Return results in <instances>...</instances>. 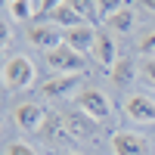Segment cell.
<instances>
[{"label":"cell","instance_id":"1","mask_svg":"<svg viewBox=\"0 0 155 155\" xmlns=\"http://www.w3.org/2000/svg\"><path fill=\"white\" fill-rule=\"evenodd\" d=\"M3 84L6 90H25L34 84V62L28 56H9L3 65Z\"/></svg>","mask_w":155,"mask_h":155},{"label":"cell","instance_id":"2","mask_svg":"<svg viewBox=\"0 0 155 155\" xmlns=\"http://www.w3.org/2000/svg\"><path fill=\"white\" fill-rule=\"evenodd\" d=\"M47 65H50L53 74H81L87 68V62H84V53H78V50L62 44V47L47 53Z\"/></svg>","mask_w":155,"mask_h":155},{"label":"cell","instance_id":"3","mask_svg":"<svg viewBox=\"0 0 155 155\" xmlns=\"http://www.w3.org/2000/svg\"><path fill=\"white\" fill-rule=\"evenodd\" d=\"M44 118H47V109L41 102H19V106L12 109V124H16L19 130H25V134H41Z\"/></svg>","mask_w":155,"mask_h":155},{"label":"cell","instance_id":"4","mask_svg":"<svg viewBox=\"0 0 155 155\" xmlns=\"http://www.w3.org/2000/svg\"><path fill=\"white\" fill-rule=\"evenodd\" d=\"M78 109H81L84 115H90L93 121H106L112 115V102H109V96H102L99 90L87 87V90L78 93Z\"/></svg>","mask_w":155,"mask_h":155},{"label":"cell","instance_id":"5","mask_svg":"<svg viewBox=\"0 0 155 155\" xmlns=\"http://www.w3.org/2000/svg\"><path fill=\"white\" fill-rule=\"evenodd\" d=\"M62 124H65V137H71V140H90L96 134V127H99V121H93L81 109L62 112Z\"/></svg>","mask_w":155,"mask_h":155},{"label":"cell","instance_id":"6","mask_svg":"<svg viewBox=\"0 0 155 155\" xmlns=\"http://www.w3.org/2000/svg\"><path fill=\"white\" fill-rule=\"evenodd\" d=\"M124 115L137 124H155V99L149 93H130L124 99Z\"/></svg>","mask_w":155,"mask_h":155},{"label":"cell","instance_id":"7","mask_svg":"<svg viewBox=\"0 0 155 155\" xmlns=\"http://www.w3.org/2000/svg\"><path fill=\"white\" fill-rule=\"evenodd\" d=\"M112 152L115 155H149V140L137 130H115L112 134Z\"/></svg>","mask_w":155,"mask_h":155},{"label":"cell","instance_id":"8","mask_svg":"<svg viewBox=\"0 0 155 155\" xmlns=\"http://www.w3.org/2000/svg\"><path fill=\"white\" fill-rule=\"evenodd\" d=\"M25 37H28V44H34L37 50H44V53H50V50H56L65 44V37H62V31L56 28V25H28V31H25Z\"/></svg>","mask_w":155,"mask_h":155},{"label":"cell","instance_id":"9","mask_svg":"<svg viewBox=\"0 0 155 155\" xmlns=\"http://www.w3.org/2000/svg\"><path fill=\"white\" fill-rule=\"evenodd\" d=\"M78 84H81V81H78V74H53L50 81L41 84V93H44L47 99H62V96H71Z\"/></svg>","mask_w":155,"mask_h":155},{"label":"cell","instance_id":"10","mask_svg":"<svg viewBox=\"0 0 155 155\" xmlns=\"http://www.w3.org/2000/svg\"><path fill=\"white\" fill-rule=\"evenodd\" d=\"M62 37H65V47L78 50V53H87V50H93L96 47V31H93V25H78V28H68V31H62Z\"/></svg>","mask_w":155,"mask_h":155},{"label":"cell","instance_id":"11","mask_svg":"<svg viewBox=\"0 0 155 155\" xmlns=\"http://www.w3.org/2000/svg\"><path fill=\"white\" fill-rule=\"evenodd\" d=\"M47 22L56 25V28H65V31H68V28H78V25H90V22H84V16L68 3V0H65V3H59L56 9H50V12H47Z\"/></svg>","mask_w":155,"mask_h":155},{"label":"cell","instance_id":"12","mask_svg":"<svg viewBox=\"0 0 155 155\" xmlns=\"http://www.w3.org/2000/svg\"><path fill=\"white\" fill-rule=\"evenodd\" d=\"M109 78H112V84L115 87H130L134 84V78H137V62L134 59H118L115 65L109 68Z\"/></svg>","mask_w":155,"mask_h":155},{"label":"cell","instance_id":"13","mask_svg":"<svg viewBox=\"0 0 155 155\" xmlns=\"http://www.w3.org/2000/svg\"><path fill=\"white\" fill-rule=\"evenodd\" d=\"M93 56H96V62H102L106 68H112L115 62H118V53H115V37H112V34H99V37H96Z\"/></svg>","mask_w":155,"mask_h":155},{"label":"cell","instance_id":"14","mask_svg":"<svg viewBox=\"0 0 155 155\" xmlns=\"http://www.w3.org/2000/svg\"><path fill=\"white\" fill-rule=\"evenodd\" d=\"M41 137H44V140H59V137H65L62 112H47V118H44V127H41Z\"/></svg>","mask_w":155,"mask_h":155},{"label":"cell","instance_id":"15","mask_svg":"<svg viewBox=\"0 0 155 155\" xmlns=\"http://www.w3.org/2000/svg\"><path fill=\"white\" fill-rule=\"evenodd\" d=\"M134 22H137V19H134V12L124 6L121 12H115L112 19H106V28H109V31H115V34H127V31L134 28Z\"/></svg>","mask_w":155,"mask_h":155},{"label":"cell","instance_id":"16","mask_svg":"<svg viewBox=\"0 0 155 155\" xmlns=\"http://www.w3.org/2000/svg\"><path fill=\"white\" fill-rule=\"evenodd\" d=\"M6 6H9V16L16 22H25L28 16H37V3L34 0H12V3H6Z\"/></svg>","mask_w":155,"mask_h":155},{"label":"cell","instance_id":"17","mask_svg":"<svg viewBox=\"0 0 155 155\" xmlns=\"http://www.w3.org/2000/svg\"><path fill=\"white\" fill-rule=\"evenodd\" d=\"M68 3L84 16V22H90V25H93V22H102V19H99V6H96V0H68Z\"/></svg>","mask_w":155,"mask_h":155},{"label":"cell","instance_id":"18","mask_svg":"<svg viewBox=\"0 0 155 155\" xmlns=\"http://www.w3.org/2000/svg\"><path fill=\"white\" fill-rule=\"evenodd\" d=\"M96 6H99V19L106 22V19L115 16V12L124 9V0H96Z\"/></svg>","mask_w":155,"mask_h":155},{"label":"cell","instance_id":"19","mask_svg":"<svg viewBox=\"0 0 155 155\" xmlns=\"http://www.w3.org/2000/svg\"><path fill=\"white\" fill-rule=\"evenodd\" d=\"M137 50H140V56L155 59V31H146L143 37H140V41H137Z\"/></svg>","mask_w":155,"mask_h":155},{"label":"cell","instance_id":"20","mask_svg":"<svg viewBox=\"0 0 155 155\" xmlns=\"http://www.w3.org/2000/svg\"><path fill=\"white\" fill-rule=\"evenodd\" d=\"M6 155H41V152L31 149L28 143H22V140H12V143H6Z\"/></svg>","mask_w":155,"mask_h":155},{"label":"cell","instance_id":"21","mask_svg":"<svg viewBox=\"0 0 155 155\" xmlns=\"http://www.w3.org/2000/svg\"><path fill=\"white\" fill-rule=\"evenodd\" d=\"M140 74H143V81H149L155 87V59H146L143 65H140Z\"/></svg>","mask_w":155,"mask_h":155},{"label":"cell","instance_id":"22","mask_svg":"<svg viewBox=\"0 0 155 155\" xmlns=\"http://www.w3.org/2000/svg\"><path fill=\"white\" fill-rule=\"evenodd\" d=\"M137 6L143 12H155V0H137Z\"/></svg>","mask_w":155,"mask_h":155},{"label":"cell","instance_id":"23","mask_svg":"<svg viewBox=\"0 0 155 155\" xmlns=\"http://www.w3.org/2000/svg\"><path fill=\"white\" fill-rule=\"evenodd\" d=\"M65 155H81V152H65Z\"/></svg>","mask_w":155,"mask_h":155},{"label":"cell","instance_id":"24","mask_svg":"<svg viewBox=\"0 0 155 155\" xmlns=\"http://www.w3.org/2000/svg\"><path fill=\"white\" fill-rule=\"evenodd\" d=\"M6 3H12V0H6Z\"/></svg>","mask_w":155,"mask_h":155}]
</instances>
